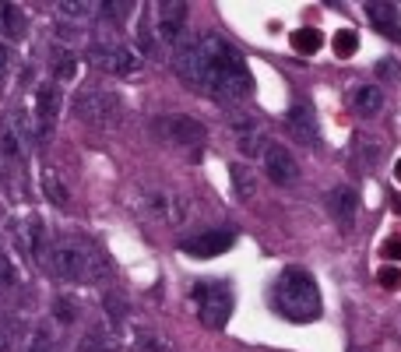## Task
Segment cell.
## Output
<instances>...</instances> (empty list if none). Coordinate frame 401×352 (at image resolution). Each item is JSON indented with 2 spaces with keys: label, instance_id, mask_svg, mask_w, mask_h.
Returning a JSON list of instances; mask_svg holds the SVG:
<instances>
[{
  "label": "cell",
  "instance_id": "7402d4cb",
  "mask_svg": "<svg viewBox=\"0 0 401 352\" xmlns=\"http://www.w3.org/2000/svg\"><path fill=\"white\" fill-rule=\"evenodd\" d=\"M78 352H120V342L113 338L109 331H88L85 338H81V345H78Z\"/></svg>",
  "mask_w": 401,
  "mask_h": 352
},
{
  "label": "cell",
  "instance_id": "2e32d148",
  "mask_svg": "<svg viewBox=\"0 0 401 352\" xmlns=\"http://www.w3.org/2000/svg\"><path fill=\"white\" fill-rule=\"evenodd\" d=\"M363 11H366L370 25H373L380 35H387L391 42H401V11H398V4L370 0V4H363Z\"/></svg>",
  "mask_w": 401,
  "mask_h": 352
},
{
  "label": "cell",
  "instance_id": "8992f818",
  "mask_svg": "<svg viewBox=\"0 0 401 352\" xmlns=\"http://www.w3.org/2000/svg\"><path fill=\"white\" fill-rule=\"evenodd\" d=\"M152 131H155V138H162L165 145H177V148H197L208 138L204 124L194 120V116H187V113H165V116H158V120L152 124Z\"/></svg>",
  "mask_w": 401,
  "mask_h": 352
},
{
  "label": "cell",
  "instance_id": "f1b7e54d",
  "mask_svg": "<svg viewBox=\"0 0 401 352\" xmlns=\"http://www.w3.org/2000/svg\"><path fill=\"white\" fill-rule=\"evenodd\" d=\"M42 187H46V194L53 198V205H60V208H64V205L71 201V194H67V191L60 187V180H56L53 173H46V184H42Z\"/></svg>",
  "mask_w": 401,
  "mask_h": 352
},
{
  "label": "cell",
  "instance_id": "ac0fdd59",
  "mask_svg": "<svg viewBox=\"0 0 401 352\" xmlns=\"http://www.w3.org/2000/svg\"><path fill=\"white\" fill-rule=\"evenodd\" d=\"M0 32L11 42H22L28 35V15L22 4H0Z\"/></svg>",
  "mask_w": 401,
  "mask_h": 352
},
{
  "label": "cell",
  "instance_id": "1f68e13d",
  "mask_svg": "<svg viewBox=\"0 0 401 352\" xmlns=\"http://www.w3.org/2000/svg\"><path fill=\"white\" fill-rule=\"evenodd\" d=\"M102 303H106V310H109V317H113V321H124V317H127V303L117 296V292L102 296Z\"/></svg>",
  "mask_w": 401,
  "mask_h": 352
},
{
  "label": "cell",
  "instance_id": "3957f363",
  "mask_svg": "<svg viewBox=\"0 0 401 352\" xmlns=\"http://www.w3.org/2000/svg\"><path fill=\"white\" fill-rule=\"evenodd\" d=\"M275 307L281 317H289L296 324L320 317V292L313 275L303 268H285L275 282Z\"/></svg>",
  "mask_w": 401,
  "mask_h": 352
},
{
  "label": "cell",
  "instance_id": "d590c367",
  "mask_svg": "<svg viewBox=\"0 0 401 352\" xmlns=\"http://www.w3.org/2000/svg\"><path fill=\"white\" fill-rule=\"evenodd\" d=\"M377 74H380V78H394V81H401L398 61H380V64H377Z\"/></svg>",
  "mask_w": 401,
  "mask_h": 352
},
{
  "label": "cell",
  "instance_id": "7c38bea8",
  "mask_svg": "<svg viewBox=\"0 0 401 352\" xmlns=\"http://www.w3.org/2000/svg\"><path fill=\"white\" fill-rule=\"evenodd\" d=\"M233 243H236V232H229V229H211V232H201V237L183 240L180 250L190 254V257L208 261V257H218V254H225V250H233Z\"/></svg>",
  "mask_w": 401,
  "mask_h": 352
},
{
  "label": "cell",
  "instance_id": "484cf974",
  "mask_svg": "<svg viewBox=\"0 0 401 352\" xmlns=\"http://www.w3.org/2000/svg\"><path fill=\"white\" fill-rule=\"evenodd\" d=\"M334 53L341 56V61H349V56H356V49H359V35L352 32V29H341V32H334Z\"/></svg>",
  "mask_w": 401,
  "mask_h": 352
},
{
  "label": "cell",
  "instance_id": "83f0119b",
  "mask_svg": "<svg viewBox=\"0 0 401 352\" xmlns=\"http://www.w3.org/2000/svg\"><path fill=\"white\" fill-rule=\"evenodd\" d=\"M138 49H141V53H148V56H155V49H158L152 15H145V18H141V25H138Z\"/></svg>",
  "mask_w": 401,
  "mask_h": 352
},
{
  "label": "cell",
  "instance_id": "8d00e7d4",
  "mask_svg": "<svg viewBox=\"0 0 401 352\" xmlns=\"http://www.w3.org/2000/svg\"><path fill=\"white\" fill-rule=\"evenodd\" d=\"M380 254H384V261H401V240H398V237L387 240V243L380 247Z\"/></svg>",
  "mask_w": 401,
  "mask_h": 352
},
{
  "label": "cell",
  "instance_id": "4316f807",
  "mask_svg": "<svg viewBox=\"0 0 401 352\" xmlns=\"http://www.w3.org/2000/svg\"><path fill=\"white\" fill-rule=\"evenodd\" d=\"M18 349V321L11 314H0V352Z\"/></svg>",
  "mask_w": 401,
  "mask_h": 352
},
{
  "label": "cell",
  "instance_id": "e575fe53",
  "mask_svg": "<svg viewBox=\"0 0 401 352\" xmlns=\"http://www.w3.org/2000/svg\"><path fill=\"white\" fill-rule=\"evenodd\" d=\"M377 282H380L384 289H398V285H401V271L387 264V268H380V271H377Z\"/></svg>",
  "mask_w": 401,
  "mask_h": 352
},
{
  "label": "cell",
  "instance_id": "9a60e30c",
  "mask_svg": "<svg viewBox=\"0 0 401 352\" xmlns=\"http://www.w3.org/2000/svg\"><path fill=\"white\" fill-rule=\"evenodd\" d=\"M233 134H236V145H240V152L247 159H257V155L268 152V138H264V131H261V124L254 120V116L236 113L233 116Z\"/></svg>",
  "mask_w": 401,
  "mask_h": 352
},
{
  "label": "cell",
  "instance_id": "277c9868",
  "mask_svg": "<svg viewBox=\"0 0 401 352\" xmlns=\"http://www.w3.org/2000/svg\"><path fill=\"white\" fill-rule=\"evenodd\" d=\"M74 113L81 116L85 124H92V127H102V131H113L120 120H124V102H120V95L117 92H109V88H85V92H78V99H74Z\"/></svg>",
  "mask_w": 401,
  "mask_h": 352
},
{
  "label": "cell",
  "instance_id": "f546056e",
  "mask_svg": "<svg viewBox=\"0 0 401 352\" xmlns=\"http://www.w3.org/2000/svg\"><path fill=\"white\" fill-rule=\"evenodd\" d=\"M56 11H60L64 18H74V22H78V18H88V15L95 11V4H78V0H64V4L56 8Z\"/></svg>",
  "mask_w": 401,
  "mask_h": 352
},
{
  "label": "cell",
  "instance_id": "e0dca14e",
  "mask_svg": "<svg viewBox=\"0 0 401 352\" xmlns=\"http://www.w3.org/2000/svg\"><path fill=\"white\" fill-rule=\"evenodd\" d=\"M22 243L28 247V257H32L35 264H49V243H46V222H42L39 215H32V218H25V225H22Z\"/></svg>",
  "mask_w": 401,
  "mask_h": 352
},
{
  "label": "cell",
  "instance_id": "d4e9b609",
  "mask_svg": "<svg viewBox=\"0 0 401 352\" xmlns=\"http://www.w3.org/2000/svg\"><path fill=\"white\" fill-rule=\"evenodd\" d=\"M22 285V271L11 261V254H0V292H15Z\"/></svg>",
  "mask_w": 401,
  "mask_h": 352
},
{
  "label": "cell",
  "instance_id": "ab89813d",
  "mask_svg": "<svg viewBox=\"0 0 401 352\" xmlns=\"http://www.w3.org/2000/svg\"><path fill=\"white\" fill-rule=\"evenodd\" d=\"M394 176H398V180H401V162H394Z\"/></svg>",
  "mask_w": 401,
  "mask_h": 352
},
{
  "label": "cell",
  "instance_id": "ffe728a7",
  "mask_svg": "<svg viewBox=\"0 0 401 352\" xmlns=\"http://www.w3.org/2000/svg\"><path fill=\"white\" fill-rule=\"evenodd\" d=\"M49 71H53V81H74L78 78V56L67 53V49H53V61H49Z\"/></svg>",
  "mask_w": 401,
  "mask_h": 352
},
{
  "label": "cell",
  "instance_id": "9c48e42d",
  "mask_svg": "<svg viewBox=\"0 0 401 352\" xmlns=\"http://www.w3.org/2000/svg\"><path fill=\"white\" fill-rule=\"evenodd\" d=\"M60 106H64V95H60V85H56V81H46V85L35 88V120H32L35 145H46L56 134V116H60Z\"/></svg>",
  "mask_w": 401,
  "mask_h": 352
},
{
  "label": "cell",
  "instance_id": "7a4b0ae2",
  "mask_svg": "<svg viewBox=\"0 0 401 352\" xmlns=\"http://www.w3.org/2000/svg\"><path fill=\"white\" fill-rule=\"evenodd\" d=\"M49 268L60 282H99L106 278V257L95 243H85V240H60L49 247Z\"/></svg>",
  "mask_w": 401,
  "mask_h": 352
},
{
  "label": "cell",
  "instance_id": "44dd1931",
  "mask_svg": "<svg viewBox=\"0 0 401 352\" xmlns=\"http://www.w3.org/2000/svg\"><path fill=\"white\" fill-rule=\"evenodd\" d=\"M229 176H233V194H236L240 201H250V198L257 194V180H254V173H250L243 162L229 166Z\"/></svg>",
  "mask_w": 401,
  "mask_h": 352
},
{
  "label": "cell",
  "instance_id": "ba28073f",
  "mask_svg": "<svg viewBox=\"0 0 401 352\" xmlns=\"http://www.w3.org/2000/svg\"><path fill=\"white\" fill-rule=\"evenodd\" d=\"M152 25H155V39L162 46H180L187 39V15L190 8L183 0H162V4L152 8Z\"/></svg>",
  "mask_w": 401,
  "mask_h": 352
},
{
  "label": "cell",
  "instance_id": "b9f144b4",
  "mask_svg": "<svg viewBox=\"0 0 401 352\" xmlns=\"http://www.w3.org/2000/svg\"><path fill=\"white\" fill-rule=\"evenodd\" d=\"M349 352H359V349H349Z\"/></svg>",
  "mask_w": 401,
  "mask_h": 352
},
{
  "label": "cell",
  "instance_id": "8fae6325",
  "mask_svg": "<svg viewBox=\"0 0 401 352\" xmlns=\"http://www.w3.org/2000/svg\"><path fill=\"white\" fill-rule=\"evenodd\" d=\"M264 159V173H268V180L278 184V187H293L300 180V162L289 148H281V145H268V152L261 155Z\"/></svg>",
  "mask_w": 401,
  "mask_h": 352
},
{
  "label": "cell",
  "instance_id": "6da1fadb",
  "mask_svg": "<svg viewBox=\"0 0 401 352\" xmlns=\"http://www.w3.org/2000/svg\"><path fill=\"white\" fill-rule=\"evenodd\" d=\"M197 46L204 61V95H211L215 102H243L254 92V74L243 53L215 32L197 35Z\"/></svg>",
  "mask_w": 401,
  "mask_h": 352
},
{
  "label": "cell",
  "instance_id": "4fadbf2b",
  "mask_svg": "<svg viewBox=\"0 0 401 352\" xmlns=\"http://www.w3.org/2000/svg\"><path fill=\"white\" fill-rule=\"evenodd\" d=\"M177 74L194 88V92H201L204 88V61H201V46H197V35L194 39H183L180 46H177Z\"/></svg>",
  "mask_w": 401,
  "mask_h": 352
},
{
  "label": "cell",
  "instance_id": "4dcf8cb0",
  "mask_svg": "<svg viewBox=\"0 0 401 352\" xmlns=\"http://www.w3.org/2000/svg\"><path fill=\"white\" fill-rule=\"evenodd\" d=\"M53 314H56V321H60V324H74L78 321V307L71 300H64V296L53 303Z\"/></svg>",
  "mask_w": 401,
  "mask_h": 352
},
{
  "label": "cell",
  "instance_id": "52a82bcc",
  "mask_svg": "<svg viewBox=\"0 0 401 352\" xmlns=\"http://www.w3.org/2000/svg\"><path fill=\"white\" fill-rule=\"evenodd\" d=\"M92 64L99 71H109V74H120V78H131L141 71V53L127 42H117V39H106V42H92Z\"/></svg>",
  "mask_w": 401,
  "mask_h": 352
},
{
  "label": "cell",
  "instance_id": "d6a6232c",
  "mask_svg": "<svg viewBox=\"0 0 401 352\" xmlns=\"http://www.w3.org/2000/svg\"><path fill=\"white\" fill-rule=\"evenodd\" d=\"M138 352H165V342H162L158 335L141 331V335H138Z\"/></svg>",
  "mask_w": 401,
  "mask_h": 352
},
{
  "label": "cell",
  "instance_id": "5bb4252c",
  "mask_svg": "<svg viewBox=\"0 0 401 352\" xmlns=\"http://www.w3.org/2000/svg\"><path fill=\"white\" fill-rule=\"evenodd\" d=\"M327 215L338 222V229H352L356 225V215H359V194L349 187V184H341L327 194Z\"/></svg>",
  "mask_w": 401,
  "mask_h": 352
},
{
  "label": "cell",
  "instance_id": "5b68a950",
  "mask_svg": "<svg viewBox=\"0 0 401 352\" xmlns=\"http://www.w3.org/2000/svg\"><path fill=\"white\" fill-rule=\"evenodd\" d=\"M194 303H197L201 324L211 328V331H222L229 324V317H233V292H229V285H222V282L194 285Z\"/></svg>",
  "mask_w": 401,
  "mask_h": 352
},
{
  "label": "cell",
  "instance_id": "74e56055",
  "mask_svg": "<svg viewBox=\"0 0 401 352\" xmlns=\"http://www.w3.org/2000/svg\"><path fill=\"white\" fill-rule=\"evenodd\" d=\"M8 71H11V46L0 42V78H4Z\"/></svg>",
  "mask_w": 401,
  "mask_h": 352
},
{
  "label": "cell",
  "instance_id": "d6986e66",
  "mask_svg": "<svg viewBox=\"0 0 401 352\" xmlns=\"http://www.w3.org/2000/svg\"><path fill=\"white\" fill-rule=\"evenodd\" d=\"M352 109L359 113V116H377L380 109H384V92H380V85H356V92H352Z\"/></svg>",
  "mask_w": 401,
  "mask_h": 352
},
{
  "label": "cell",
  "instance_id": "cb8c5ba5",
  "mask_svg": "<svg viewBox=\"0 0 401 352\" xmlns=\"http://www.w3.org/2000/svg\"><path fill=\"white\" fill-rule=\"evenodd\" d=\"M377 162H380V145L366 141V138H356V169L370 173V169H377Z\"/></svg>",
  "mask_w": 401,
  "mask_h": 352
},
{
  "label": "cell",
  "instance_id": "30bf717a",
  "mask_svg": "<svg viewBox=\"0 0 401 352\" xmlns=\"http://www.w3.org/2000/svg\"><path fill=\"white\" fill-rule=\"evenodd\" d=\"M285 124H289L293 138H300L303 145H310V148L320 145V120H317V109L310 99H296L289 106V113H285Z\"/></svg>",
  "mask_w": 401,
  "mask_h": 352
},
{
  "label": "cell",
  "instance_id": "603a6c76",
  "mask_svg": "<svg viewBox=\"0 0 401 352\" xmlns=\"http://www.w3.org/2000/svg\"><path fill=\"white\" fill-rule=\"evenodd\" d=\"M289 42H293V49H296V53L313 56V53L324 46V35H320L317 29H296V32L289 35Z\"/></svg>",
  "mask_w": 401,
  "mask_h": 352
},
{
  "label": "cell",
  "instance_id": "836d02e7",
  "mask_svg": "<svg viewBox=\"0 0 401 352\" xmlns=\"http://www.w3.org/2000/svg\"><path fill=\"white\" fill-rule=\"evenodd\" d=\"M134 4H95V11H102L109 22H120V18H127V11H131Z\"/></svg>",
  "mask_w": 401,
  "mask_h": 352
},
{
  "label": "cell",
  "instance_id": "60d3db41",
  "mask_svg": "<svg viewBox=\"0 0 401 352\" xmlns=\"http://www.w3.org/2000/svg\"><path fill=\"white\" fill-rule=\"evenodd\" d=\"M394 211H398V215H401V198H394Z\"/></svg>",
  "mask_w": 401,
  "mask_h": 352
},
{
  "label": "cell",
  "instance_id": "f35d334b",
  "mask_svg": "<svg viewBox=\"0 0 401 352\" xmlns=\"http://www.w3.org/2000/svg\"><path fill=\"white\" fill-rule=\"evenodd\" d=\"M25 352H53V349H49V345H42V342H32Z\"/></svg>",
  "mask_w": 401,
  "mask_h": 352
}]
</instances>
